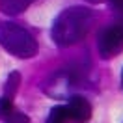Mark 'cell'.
I'll list each match as a JSON object with an SVG mask.
<instances>
[{
	"label": "cell",
	"mask_w": 123,
	"mask_h": 123,
	"mask_svg": "<svg viewBox=\"0 0 123 123\" xmlns=\"http://www.w3.org/2000/svg\"><path fill=\"white\" fill-rule=\"evenodd\" d=\"M110 4H112V8L117 11V15L123 17V0H110Z\"/></svg>",
	"instance_id": "cell-10"
},
{
	"label": "cell",
	"mask_w": 123,
	"mask_h": 123,
	"mask_svg": "<svg viewBox=\"0 0 123 123\" xmlns=\"http://www.w3.org/2000/svg\"><path fill=\"white\" fill-rule=\"evenodd\" d=\"M121 86H123V71H121Z\"/></svg>",
	"instance_id": "cell-12"
},
{
	"label": "cell",
	"mask_w": 123,
	"mask_h": 123,
	"mask_svg": "<svg viewBox=\"0 0 123 123\" xmlns=\"http://www.w3.org/2000/svg\"><path fill=\"white\" fill-rule=\"evenodd\" d=\"M0 45L17 58H32L37 52V43L34 36L15 23L0 24Z\"/></svg>",
	"instance_id": "cell-2"
},
{
	"label": "cell",
	"mask_w": 123,
	"mask_h": 123,
	"mask_svg": "<svg viewBox=\"0 0 123 123\" xmlns=\"http://www.w3.org/2000/svg\"><path fill=\"white\" fill-rule=\"evenodd\" d=\"M65 108H67V116L75 123H86L92 117V105L80 95H73Z\"/></svg>",
	"instance_id": "cell-4"
},
{
	"label": "cell",
	"mask_w": 123,
	"mask_h": 123,
	"mask_svg": "<svg viewBox=\"0 0 123 123\" xmlns=\"http://www.w3.org/2000/svg\"><path fill=\"white\" fill-rule=\"evenodd\" d=\"M36 0H0V8L8 15H19Z\"/></svg>",
	"instance_id": "cell-5"
},
{
	"label": "cell",
	"mask_w": 123,
	"mask_h": 123,
	"mask_svg": "<svg viewBox=\"0 0 123 123\" xmlns=\"http://www.w3.org/2000/svg\"><path fill=\"white\" fill-rule=\"evenodd\" d=\"M11 110H13V101L8 99V97H2L0 99V114L8 116V114H11Z\"/></svg>",
	"instance_id": "cell-9"
},
{
	"label": "cell",
	"mask_w": 123,
	"mask_h": 123,
	"mask_svg": "<svg viewBox=\"0 0 123 123\" xmlns=\"http://www.w3.org/2000/svg\"><path fill=\"white\" fill-rule=\"evenodd\" d=\"M88 2H92V4H99V2H105V0H88Z\"/></svg>",
	"instance_id": "cell-11"
},
{
	"label": "cell",
	"mask_w": 123,
	"mask_h": 123,
	"mask_svg": "<svg viewBox=\"0 0 123 123\" xmlns=\"http://www.w3.org/2000/svg\"><path fill=\"white\" fill-rule=\"evenodd\" d=\"M93 21L92 9L84 6L65 8L52 23V39L58 47H69L84 37Z\"/></svg>",
	"instance_id": "cell-1"
},
{
	"label": "cell",
	"mask_w": 123,
	"mask_h": 123,
	"mask_svg": "<svg viewBox=\"0 0 123 123\" xmlns=\"http://www.w3.org/2000/svg\"><path fill=\"white\" fill-rule=\"evenodd\" d=\"M19 84H21V75L19 73H9L8 80H6V86H4V97L8 99H13L15 97L17 90H19Z\"/></svg>",
	"instance_id": "cell-6"
},
{
	"label": "cell",
	"mask_w": 123,
	"mask_h": 123,
	"mask_svg": "<svg viewBox=\"0 0 123 123\" xmlns=\"http://www.w3.org/2000/svg\"><path fill=\"white\" fill-rule=\"evenodd\" d=\"M4 123H30V117L26 114H21V112H13Z\"/></svg>",
	"instance_id": "cell-8"
},
{
	"label": "cell",
	"mask_w": 123,
	"mask_h": 123,
	"mask_svg": "<svg viewBox=\"0 0 123 123\" xmlns=\"http://www.w3.org/2000/svg\"><path fill=\"white\" fill-rule=\"evenodd\" d=\"M97 49H99L101 58H114L123 50V26H108L106 30L101 32L97 39Z\"/></svg>",
	"instance_id": "cell-3"
},
{
	"label": "cell",
	"mask_w": 123,
	"mask_h": 123,
	"mask_svg": "<svg viewBox=\"0 0 123 123\" xmlns=\"http://www.w3.org/2000/svg\"><path fill=\"white\" fill-rule=\"evenodd\" d=\"M69 119V116H67V108L65 106H54L50 110V114L47 117V123H65Z\"/></svg>",
	"instance_id": "cell-7"
}]
</instances>
